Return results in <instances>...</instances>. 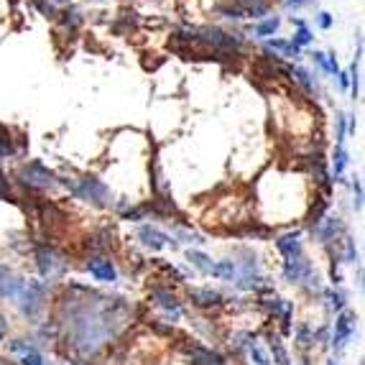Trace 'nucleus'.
Instances as JSON below:
<instances>
[{"mask_svg":"<svg viewBox=\"0 0 365 365\" xmlns=\"http://www.w3.org/2000/svg\"><path fill=\"white\" fill-rule=\"evenodd\" d=\"M69 187L77 200L90 202L95 207H110L113 205V192L105 187V182H100L98 177H79V179H67L64 182Z\"/></svg>","mask_w":365,"mask_h":365,"instance_id":"1","label":"nucleus"},{"mask_svg":"<svg viewBox=\"0 0 365 365\" xmlns=\"http://www.w3.org/2000/svg\"><path fill=\"white\" fill-rule=\"evenodd\" d=\"M281 274H284V281H289V284H302V287H307V289L322 292V289H319V276H317L314 266H312V261L307 256L284 261Z\"/></svg>","mask_w":365,"mask_h":365,"instance_id":"2","label":"nucleus"},{"mask_svg":"<svg viewBox=\"0 0 365 365\" xmlns=\"http://www.w3.org/2000/svg\"><path fill=\"white\" fill-rule=\"evenodd\" d=\"M197 36H200L202 46H210L212 51H237L243 46L240 34H230V31H222L217 26H202V29H197Z\"/></svg>","mask_w":365,"mask_h":365,"instance_id":"3","label":"nucleus"},{"mask_svg":"<svg viewBox=\"0 0 365 365\" xmlns=\"http://www.w3.org/2000/svg\"><path fill=\"white\" fill-rule=\"evenodd\" d=\"M19 307L29 319L38 317V312L43 309V302H46V287H43L41 281H29L24 287V292L19 294Z\"/></svg>","mask_w":365,"mask_h":365,"instance_id":"4","label":"nucleus"},{"mask_svg":"<svg viewBox=\"0 0 365 365\" xmlns=\"http://www.w3.org/2000/svg\"><path fill=\"white\" fill-rule=\"evenodd\" d=\"M355 329H358V314H355V312H350V309H342L340 314H337V319H335V332H332V340H329V345L335 347L337 355L345 350L347 342L353 340Z\"/></svg>","mask_w":365,"mask_h":365,"instance_id":"5","label":"nucleus"},{"mask_svg":"<svg viewBox=\"0 0 365 365\" xmlns=\"http://www.w3.org/2000/svg\"><path fill=\"white\" fill-rule=\"evenodd\" d=\"M19 177L24 184H29V187H36V189H51L59 184V179H56L54 171H49L46 166L41 164V161H29L26 166H21Z\"/></svg>","mask_w":365,"mask_h":365,"instance_id":"6","label":"nucleus"},{"mask_svg":"<svg viewBox=\"0 0 365 365\" xmlns=\"http://www.w3.org/2000/svg\"><path fill=\"white\" fill-rule=\"evenodd\" d=\"M312 235H314L322 245H329L332 240H337V237L347 235V225L342 222V217H322L314 227H312Z\"/></svg>","mask_w":365,"mask_h":365,"instance_id":"7","label":"nucleus"},{"mask_svg":"<svg viewBox=\"0 0 365 365\" xmlns=\"http://www.w3.org/2000/svg\"><path fill=\"white\" fill-rule=\"evenodd\" d=\"M182 353L189 355L192 365H227L222 355L215 353V350H210V347L200 345V342H184Z\"/></svg>","mask_w":365,"mask_h":365,"instance_id":"8","label":"nucleus"},{"mask_svg":"<svg viewBox=\"0 0 365 365\" xmlns=\"http://www.w3.org/2000/svg\"><path fill=\"white\" fill-rule=\"evenodd\" d=\"M85 268L90 271V276L95 281H103V284H113V281H118V268L115 263L110 261V258L105 256H90L85 263Z\"/></svg>","mask_w":365,"mask_h":365,"instance_id":"9","label":"nucleus"},{"mask_svg":"<svg viewBox=\"0 0 365 365\" xmlns=\"http://www.w3.org/2000/svg\"><path fill=\"white\" fill-rule=\"evenodd\" d=\"M36 263H38V274H41L43 279L56 276L61 271V266H64L61 256L51 248V245H38L36 248Z\"/></svg>","mask_w":365,"mask_h":365,"instance_id":"10","label":"nucleus"},{"mask_svg":"<svg viewBox=\"0 0 365 365\" xmlns=\"http://www.w3.org/2000/svg\"><path fill=\"white\" fill-rule=\"evenodd\" d=\"M138 240L151 250L169 248V245H171V248H177V240H174L169 232L158 230V227H153V225H140L138 227Z\"/></svg>","mask_w":365,"mask_h":365,"instance_id":"11","label":"nucleus"},{"mask_svg":"<svg viewBox=\"0 0 365 365\" xmlns=\"http://www.w3.org/2000/svg\"><path fill=\"white\" fill-rule=\"evenodd\" d=\"M276 248L284 256V261L289 258H299L304 256V243H302V230H289L284 235L276 237Z\"/></svg>","mask_w":365,"mask_h":365,"instance_id":"12","label":"nucleus"},{"mask_svg":"<svg viewBox=\"0 0 365 365\" xmlns=\"http://www.w3.org/2000/svg\"><path fill=\"white\" fill-rule=\"evenodd\" d=\"M151 299L156 302L161 309H166L169 312V317L171 319H179L182 317V302H179L174 294L169 292V289H164V287H153L151 289Z\"/></svg>","mask_w":365,"mask_h":365,"instance_id":"13","label":"nucleus"},{"mask_svg":"<svg viewBox=\"0 0 365 365\" xmlns=\"http://www.w3.org/2000/svg\"><path fill=\"white\" fill-rule=\"evenodd\" d=\"M232 3H235L237 11L243 13V19L263 21L271 13V3L268 0H232Z\"/></svg>","mask_w":365,"mask_h":365,"instance_id":"14","label":"nucleus"},{"mask_svg":"<svg viewBox=\"0 0 365 365\" xmlns=\"http://www.w3.org/2000/svg\"><path fill=\"white\" fill-rule=\"evenodd\" d=\"M189 299H192V304L205 307V309L225 304V297H222L220 292H215V289H192V292H189Z\"/></svg>","mask_w":365,"mask_h":365,"instance_id":"15","label":"nucleus"},{"mask_svg":"<svg viewBox=\"0 0 365 365\" xmlns=\"http://www.w3.org/2000/svg\"><path fill=\"white\" fill-rule=\"evenodd\" d=\"M24 287H26V281L16 279L8 268L0 266V299H6V297L16 299L21 292H24Z\"/></svg>","mask_w":365,"mask_h":365,"instance_id":"16","label":"nucleus"},{"mask_svg":"<svg viewBox=\"0 0 365 365\" xmlns=\"http://www.w3.org/2000/svg\"><path fill=\"white\" fill-rule=\"evenodd\" d=\"M289 74H292L294 82H297L307 95H319V82H317V79L312 77L304 67H289Z\"/></svg>","mask_w":365,"mask_h":365,"instance_id":"17","label":"nucleus"},{"mask_svg":"<svg viewBox=\"0 0 365 365\" xmlns=\"http://www.w3.org/2000/svg\"><path fill=\"white\" fill-rule=\"evenodd\" d=\"M312 59H314L317 67L322 69L324 74H329V77H337V74H340V64H337V56L335 54H324V51H312Z\"/></svg>","mask_w":365,"mask_h":365,"instance_id":"18","label":"nucleus"},{"mask_svg":"<svg viewBox=\"0 0 365 365\" xmlns=\"http://www.w3.org/2000/svg\"><path fill=\"white\" fill-rule=\"evenodd\" d=\"M210 276H215V279L220 281H235L237 276V268H235V261H215L212 268H210Z\"/></svg>","mask_w":365,"mask_h":365,"instance_id":"19","label":"nucleus"},{"mask_svg":"<svg viewBox=\"0 0 365 365\" xmlns=\"http://www.w3.org/2000/svg\"><path fill=\"white\" fill-rule=\"evenodd\" d=\"M266 49L268 51H279L281 56H294V59H299V56H302V49H297V46H294L292 41H287V38H268Z\"/></svg>","mask_w":365,"mask_h":365,"instance_id":"20","label":"nucleus"},{"mask_svg":"<svg viewBox=\"0 0 365 365\" xmlns=\"http://www.w3.org/2000/svg\"><path fill=\"white\" fill-rule=\"evenodd\" d=\"M268 347H271V353H274V363L276 365H292V358H289L287 347H284V342H281L279 335L268 332Z\"/></svg>","mask_w":365,"mask_h":365,"instance_id":"21","label":"nucleus"},{"mask_svg":"<svg viewBox=\"0 0 365 365\" xmlns=\"http://www.w3.org/2000/svg\"><path fill=\"white\" fill-rule=\"evenodd\" d=\"M281 26V19L279 16H268V19L258 21L256 26H253V36L256 38H268V36H274L276 31H279Z\"/></svg>","mask_w":365,"mask_h":365,"instance_id":"22","label":"nucleus"},{"mask_svg":"<svg viewBox=\"0 0 365 365\" xmlns=\"http://www.w3.org/2000/svg\"><path fill=\"white\" fill-rule=\"evenodd\" d=\"M319 294H322V297L327 299V307H329V309H332V312H337V314H340V312L347 307V297H345V294H342L337 287L322 289V292H319Z\"/></svg>","mask_w":365,"mask_h":365,"instance_id":"23","label":"nucleus"},{"mask_svg":"<svg viewBox=\"0 0 365 365\" xmlns=\"http://www.w3.org/2000/svg\"><path fill=\"white\" fill-rule=\"evenodd\" d=\"M347 164H350L347 148L345 146H335V156H332V177H335V182H340V179H342V174H345Z\"/></svg>","mask_w":365,"mask_h":365,"instance_id":"24","label":"nucleus"},{"mask_svg":"<svg viewBox=\"0 0 365 365\" xmlns=\"http://www.w3.org/2000/svg\"><path fill=\"white\" fill-rule=\"evenodd\" d=\"M187 261L192 263V266H195L197 271H202V274H210V268H212V263H215L212 258L205 256L202 250H192V248L187 250Z\"/></svg>","mask_w":365,"mask_h":365,"instance_id":"25","label":"nucleus"},{"mask_svg":"<svg viewBox=\"0 0 365 365\" xmlns=\"http://www.w3.org/2000/svg\"><path fill=\"white\" fill-rule=\"evenodd\" d=\"M337 261L340 263H358V248H355V240L350 235L342 237V250L337 253Z\"/></svg>","mask_w":365,"mask_h":365,"instance_id":"26","label":"nucleus"},{"mask_svg":"<svg viewBox=\"0 0 365 365\" xmlns=\"http://www.w3.org/2000/svg\"><path fill=\"white\" fill-rule=\"evenodd\" d=\"M174 240H182V243H187V245H205L207 243L200 232L184 230V227H174Z\"/></svg>","mask_w":365,"mask_h":365,"instance_id":"27","label":"nucleus"},{"mask_svg":"<svg viewBox=\"0 0 365 365\" xmlns=\"http://www.w3.org/2000/svg\"><path fill=\"white\" fill-rule=\"evenodd\" d=\"M292 43L297 46V49H304V46H312V43H314V34H312V31L307 29V26H299V29L294 31Z\"/></svg>","mask_w":365,"mask_h":365,"instance_id":"28","label":"nucleus"},{"mask_svg":"<svg viewBox=\"0 0 365 365\" xmlns=\"http://www.w3.org/2000/svg\"><path fill=\"white\" fill-rule=\"evenodd\" d=\"M16 153V146H13V138H11V130H6L0 125V161L8 156Z\"/></svg>","mask_w":365,"mask_h":365,"instance_id":"29","label":"nucleus"},{"mask_svg":"<svg viewBox=\"0 0 365 365\" xmlns=\"http://www.w3.org/2000/svg\"><path fill=\"white\" fill-rule=\"evenodd\" d=\"M245 350H248L250 360H253V363H256V365H271V358H268V355H266V350H263V347L258 345L256 340L250 342V345L245 347Z\"/></svg>","mask_w":365,"mask_h":365,"instance_id":"30","label":"nucleus"},{"mask_svg":"<svg viewBox=\"0 0 365 365\" xmlns=\"http://www.w3.org/2000/svg\"><path fill=\"white\" fill-rule=\"evenodd\" d=\"M297 340H299V345L304 347V350H307V347H312V345H314V329H309L307 324H299V327H297Z\"/></svg>","mask_w":365,"mask_h":365,"instance_id":"31","label":"nucleus"},{"mask_svg":"<svg viewBox=\"0 0 365 365\" xmlns=\"http://www.w3.org/2000/svg\"><path fill=\"white\" fill-rule=\"evenodd\" d=\"M11 353L29 355V353H38V347L34 345L31 340H16V342H11Z\"/></svg>","mask_w":365,"mask_h":365,"instance_id":"32","label":"nucleus"},{"mask_svg":"<svg viewBox=\"0 0 365 365\" xmlns=\"http://www.w3.org/2000/svg\"><path fill=\"white\" fill-rule=\"evenodd\" d=\"M337 143L335 146H345L347 140V115L345 113H337Z\"/></svg>","mask_w":365,"mask_h":365,"instance_id":"33","label":"nucleus"},{"mask_svg":"<svg viewBox=\"0 0 365 365\" xmlns=\"http://www.w3.org/2000/svg\"><path fill=\"white\" fill-rule=\"evenodd\" d=\"M61 16H64V19H61V26H72V29H74V26L82 24V13H79L77 8H72V6L61 13Z\"/></svg>","mask_w":365,"mask_h":365,"instance_id":"34","label":"nucleus"},{"mask_svg":"<svg viewBox=\"0 0 365 365\" xmlns=\"http://www.w3.org/2000/svg\"><path fill=\"white\" fill-rule=\"evenodd\" d=\"M350 187H353V192H355V200H353V205H355V210H363V184H360V179L355 177L353 179V184H350Z\"/></svg>","mask_w":365,"mask_h":365,"instance_id":"35","label":"nucleus"},{"mask_svg":"<svg viewBox=\"0 0 365 365\" xmlns=\"http://www.w3.org/2000/svg\"><path fill=\"white\" fill-rule=\"evenodd\" d=\"M329 279H332V287L342 284V274H340V261L332 256V263H329Z\"/></svg>","mask_w":365,"mask_h":365,"instance_id":"36","label":"nucleus"},{"mask_svg":"<svg viewBox=\"0 0 365 365\" xmlns=\"http://www.w3.org/2000/svg\"><path fill=\"white\" fill-rule=\"evenodd\" d=\"M21 365H49L43 360L41 353H29V355H21Z\"/></svg>","mask_w":365,"mask_h":365,"instance_id":"37","label":"nucleus"},{"mask_svg":"<svg viewBox=\"0 0 365 365\" xmlns=\"http://www.w3.org/2000/svg\"><path fill=\"white\" fill-rule=\"evenodd\" d=\"M34 6H36L38 11L43 13V16H49V19H56V8L51 6V3H46V0H34Z\"/></svg>","mask_w":365,"mask_h":365,"instance_id":"38","label":"nucleus"},{"mask_svg":"<svg viewBox=\"0 0 365 365\" xmlns=\"http://www.w3.org/2000/svg\"><path fill=\"white\" fill-rule=\"evenodd\" d=\"M317 26H319L322 31H327L329 26H332V16H329L327 11H319L317 13Z\"/></svg>","mask_w":365,"mask_h":365,"instance_id":"39","label":"nucleus"},{"mask_svg":"<svg viewBox=\"0 0 365 365\" xmlns=\"http://www.w3.org/2000/svg\"><path fill=\"white\" fill-rule=\"evenodd\" d=\"M281 3H284V8H287V11H299V8L309 6L312 0H281Z\"/></svg>","mask_w":365,"mask_h":365,"instance_id":"40","label":"nucleus"},{"mask_svg":"<svg viewBox=\"0 0 365 365\" xmlns=\"http://www.w3.org/2000/svg\"><path fill=\"white\" fill-rule=\"evenodd\" d=\"M0 200H11V187H8L3 171H0Z\"/></svg>","mask_w":365,"mask_h":365,"instance_id":"41","label":"nucleus"},{"mask_svg":"<svg viewBox=\"0 0 365 365\" xmlns=\"http://www.w3.org/2000/svg\"><path fill=\"white\" fill-rule=\"evenodd\" d=\"M337 82H340L342 90H350V72H342V69H340V74H337Z\"/></svg>","mask_w":365,"mask_h":365,"instance_id":"42","label":"nucleus"},{"mask_svg":"<svg viewBox=\"0 0 365 365\" xmlns=\"http://www.w3.org/2000/svg\"><path fill=\"white\" fill-rule=\"evenodd\" d=\"M6 335H8V322H6V317L0 314V342L6 340Z\"/></svg>","mask_w":365,"mask_h":365,"instance_id":"43","label":"nucleus"},{"mask_svg":"<svg viewBox=\"0 0 365 365\" xmlns=\"http://www.w3.org/2000/svg\"><path fill=\"white\" fill-rule=\"evenodd\" d=\"M327 365H340V363H337V360L332 358V360H327Z\"/></svg>","mask_w":365,"mask_h":365,"instance_id":"44","label":"nucleus"}]
</instances>
